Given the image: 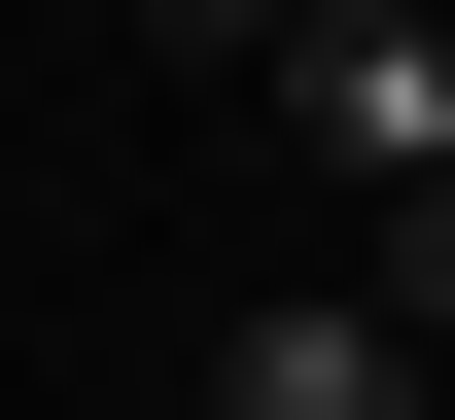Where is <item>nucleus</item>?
I'll use <instances>...</instances> for the list:
<instances>
[{
	"label": "nucleus",
	"mask_w": 455,
	"mask_h": 420,
	"mask_svg": "<svg viewBox=\"0 0 455 420\" xmlns=\"http://www.w3.org/2000/svg\"><path fill=\"white\" fill-rule=\"evenodd\" d=\"M245 106H281L350 210H386V176H455V0H281V36H245Z\"/></svg>",
	"instance_id": "obj_1"
},
{
	"label": "nucleus",
	"mask_w": 455,
	"mask_h": 420,
	"mask_svg": "<svg viewBox=\"0 0 455 420\" xmlns=\"http://www.w3.org/2000/svg\"><path fill=\"white\" fill-rule=\"evenodd\" d=\"M350 281H386L420 351H455V176H386V210H350Z\"/></svg>",
	"instance_id": "obj_3"
},
{
	"label": "nucleus",
	"mask_w": 455,
	"mask_h": 420,
	"mask_svg": "<svg viewBox=\"0 0 455 420\" xmlns=\"http://www.w3.org/2000/svg\"><path fill=\"white\" fill-rule=\"evenodd\" d=\"M211 420H455V351L386 281H245V351H211Z\"/></svg>",
	"instance_id": "obj_2"
},
{
	"label": "nucleus",
	"mask_w": 455,
	"mask_h": 420,
	"mask_svg": "<svg viewBox=\"0 0 455 420\" xmlns=\"http://www.w3.org/2000/svg\"><path fill=\"white\" fill-rule=\"evenodd\" d=\"M140 36H175V70H245V36H281V0H140Z\"/></svg>",
	"instance_id": "obj_4"
}]
</instances>
